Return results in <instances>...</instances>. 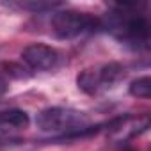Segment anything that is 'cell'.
<instances>
[{
  "label": "cell",
  "mask_w": 151,
  "mask_h": 151,
  "mask_svg": "<svg viewBox=\"0 0 151 151\" xmlns=\"http://www.w3.org/2000/svg\"><path fill=\"white\" fill-rule=\"evenodd\" d=\"M130 94L135 98H144L147 100L151 96V80L149 77H140L130 84Z\"/></svg>",
  "instance_id": "ba28073f"
},
{
  "label": "cell",
  "mask_w": 151,
  "mask_h": 151,
  "mask_svg": "<svg viewBox=\"0 0 151 151\" xmlns=\"http://www.w3.org/2000/svg\"><path fill=\"white\" fill-rule=\"evenodd\" d=\"M36 124L39 130L55 133L59 139H75L93 132L89 126V117L84 112L69 107H48L41 110L36 117Z\"/></svg>",
  "instance_id": "7a4b0ae2"
},
{
  "label": "cell",
  "mask_w": 151,
  "mask_h": 151,
  "mask_svg": "<svg viewBox=\"0 0 151 151\" xmlns=\"http://www.w3.org/2000/svg\"><path fill=\"white\" fill-rule=\"evenodd\" d=\"M7 7L13 9H23V11H32V13H46V11H59L60 7H64L59 2H14V4H6Z\"/></svg>",
  "instance_id": "52a82bcc"
},
{
  "label": "cell",
  "mask_w": 151,
  "mask_h": 151,
  "mask_svg": "<svg viewBox=\"0 0 151 151\" xmlns=\"http://www.w3.org/2000/svg\"><path fill=\"white\" fill-rule=\"evenodd\" d=\"M52 14V30L59 39H75L100 29V20L89 13L59 9Z\"/></svg>",
  "instance_id": "3957f363"
},
{
  "label": "cell",
  "mask_w": 151,
  "mask_h": 151,
  "mask_svg": "<svg viewBox=\"0 0 151 151\" xmlns=\"http://www.w3.org/2000/svg\"><path fill=\"white\" fill-rule=\"evenodd\" d=\"M100 27L132 48H147L151 36L149 22L133 4H117L103 20H100Z\"/></svg>",
  "instance_id": "6da1fadb"
},
{
  "label": "cell",
  "mask_w": 151,
  "mask_h": 151,
  "mask_svg": "<svg viewBox=\"0 0 151 151\" xmlns=\"http://www.w3.org/2000/svg\"><path fill=\"white\" fill-rule=\"evenodd\" d=\"M7 93V82L4 78H0V96H4Z\"/></svg>",
  "instance_id": "9c48e42d"
},
{
  "label": "cell",
  "mask_w": 151,
  "mask_h": 151,
  "mask_svg": "<svg viewBox=\"0 0 151 151\" xmlns=\"http://www.w3.org/2000/svg\"><path fill=\"white\" fill-rule=\"evenodd\" d=\"M22 60L32 71H50L59 62V52L48 45L34 43L23 48Z\"/></svg>",
  "instance_id": "5b68a950"
},
{
  "label": "cell",
  "mask_w": 151,
  "mask_h": 151,
  "mask_svg": "<svg viewBox=\"0 0 151 151\" xmlns=\"http://www.w3.org/2000/svg\"><path fill=\"white\" fill-rule=\"evenodd\" d=\"M121 78H124V68L117 62H110L96 69H84L77 77V84L84 93L98 94L114 87Z\"/></svg>",
  "instance_id": "277c9868"
},
{
  "label": "cell",
  "mask_w": 151,
  "mask_h": 151,
  "mask_svg": "<svg viewBox=\"0 0 151 151\" xmlns=\"http://www.w3.org/2000/svg\"><path fill=\"white\" fill-rule=\"evenodd\" d=\"M30 123V117L22 109H7L0 110V132H9V130H22L27 128Z\"/></svg>",
  "instance_id": "8992f818"
}]
</instances>
